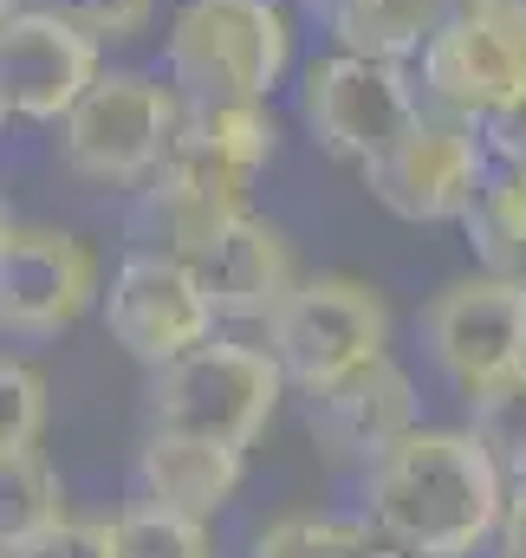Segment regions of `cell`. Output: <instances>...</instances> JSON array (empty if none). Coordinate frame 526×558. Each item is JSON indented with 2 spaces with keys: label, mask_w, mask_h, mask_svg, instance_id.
Instances as JSON below:
<instances>
[{
  "label": "cell",
  "mask_w": 526,
  "mask_h": 558,
  "mask_svg": "<svg viewBox=\"0 0 526 558\" xmlns=\"http://www.w3.org/2000/svg\"><path fill=\"white\" fill-rule=\"evenodd\" d=\"M7 234H13V221H7V208H0V247H7Z\"/></svg>",
  "instance_id": "obj_28"
},
{
  "label": "cell",
  "mask_w": 526,
  "mask_h": 558,
  "mask_svg": "<svg viewBox=\"0 0 526 558\" xmlns=\"http://www.w3.org/2000/svg\"><path fill=\"white\" fill-rule=\"evenodd\" d=\"M46 428V377L20 357H0V454L39 448Z\"/></svg>",
  "instance_id": "obj_23"
},
{
  "label": "cell",
  "mask_w": 526,
  "mask_h": 558,
  "mask_svg": "<svg viewBox=\"0 0 526 558\" xmlns=\"http://www.w3.org/2000/svg\"><path fill=\"white\" fill-rule=\"evenodd\" d=\"M98 39L52 7H13L0 20V105L26 124H59L98 78Z\"/></svg>",
  "instance_id": "obj_12"
},
{
  "label": "cell",
  "mask_w": 526,
  "mask_h": 558,
  "mask_svg": "<svg viewBox=\"0 0 526 558\" xmlns=\"http://www.w3.org/2000/svg\"><path fill=\"white\" fill-rule=\"evenodd\" d=\"M299 111L312 124V137L325 156H338L345 169L371 175L396 143L416 131L422 98L409 85V72L396 59H371V52H325L306 65L299 78Z\"/></svg>",
  "instance_id": "obj_7"
},
{
  "label": "cell",
  "mask_w": 526,
  "mask_h": 558,
  "mask_svg": "<svg viewBox=\"0 0 526 558\" xmlns=\"http://www.w3.org/2000/svg\"><path fill=\"white\" fill-rule=\"evenodd\" d=\"M481 137H488V156H494V162L526 169V98H514L507 111H494V118L481 124Z\"/></svg>",
  "instance_id": "obj_26"
},
{
  "label": "cell",
  "mask_w": 526,
  "mask_h": 558,
  "mask_svg": "<svg viewBox=\"0 0 526 558\" xmlns=\"http://www.w3.org/2000/svg\"><path fill=\"white\" fill-rule=\"evenodd\" d=\"M105 325H111V338L131 351L136 364L163 371L169 357H182V351L215 338V305H208L202 279L189 274V260L143 247L111 274Z\"/></svg>",
  "instance_id": "obj_11"
},
{
  "label": "cell",
  "mask_w": 526,
  "mask_h": 558,
  "mask_svg": "<svg viewBox=\"0 0 526 558\" xmlns=\"http://www.w3.org/2000/svg\"><path fill=\"white\" fill-rule=\"evenodd\" d=\"M488 175H494V156H488L481 124L449 118V111H422L416 131L396 143L364 182L396 221L435 228V221H462Z\"/></svg>",
  "instance_id": "obj_10"
},
{
  "label": "cell",
  "mask_w": 526,
  "mask_h": 558,
  "mask_svg": "<svg viewBox=\"0 0 526 558\" xmlns=\"http://www.w3.org/2000/svg\"><path fill=\"white\" fill-rule=\"evenodd\" d=\"M325 7H332V0H325Z\"/></svg>",
  "instance_id": "obj_33"
},
{
  "label": "cell",
  "mask_w": 526,
  "mask_h": 558,
  "mask_svg": "<svg viewBox=\"0 0 526 558\" xmlns=\"http://www.w3.org/2000/svg\"><path fill=\"white\" fill-rule=\"evenodd\" d=\"M254 558H391L371 520H338V513H292L254 539Z\"/></svg>",
  "instance_id": "obj_20"
},
{
  "label": "cell",
  "mask_w": 526,
  "mask_h": 558,
  "mask_svg": "<svg viewBox=\"0 0 526 558\" xmlns=\"http://www.w3.org/2000/svg\"><path fill=\"white\" fill-rule=\"evenodd\" d=\"M7 558H118V539H111V520H52Z\"/></svg>",
  "instance_id": "obj_25"
},
{
  "label": "cell",
  "mask_w": 526,
  "mask_h": 558,
  "mask_svg": "<svg viewBox=\"0 0 526 558\" xmlns=\"http://www.w3.org/2000/svg\"><path fill=\"white\" fill-rule=\"evenodd\" d=\"M0 131H7V105H0Z\"/></svg>",
  "instance_id": "obj_31"
},
{
  "label": "cell",
  "mask_w": 526,
  "mask_h": 558,
  "mask_svg": "<svg viewBox=\"0 0 526 558\" xmlns=\"http://www.w3.org/2000/svg\"><path fill=\"white\" fill-rule=\"evenodd\" d=\"M241 461L248 454L228 448V441L182 435V428H150V441L136 454V481H143V500L176 507L189 520H215L241 487Z\"/></svg>",
  "instance_id": "obj_16"
},
{
  "label": "cell",
  "mask_w": 526,
  "mask_h": 558,
  "mask_svg": "<svg viewBox=\"0 0 526 558\" xmlns=\"http://www.w3.org/2000/svg\"><path fill=\"white\" fill-rule=\"evenodd\" d=\"M364 500L378 539L403 558H468L501 533L507 474L475 428H409L364 468Z\"/></svg>",
  "instance_id": "obj_1"
},
{
  "label": "cell",
  "mask_w": 526,
  "mask_h": 558,
  "mask_svg": "<svg viewBox=\"0 0 526 558\" xmlns=\"http://www.w3.org/2000/svg\"><path fill=\"white\" fill-rule=\"evenodd\" d=\"M266 351L279 377L306 397L391 357V312L364 279H299L266 318Z\"/></svg>",
  "instance_id": "obj_5"
},
{
  "label": "cell",
  "mask_w": 526,
  "mask_h": 558,
  "mask_svg": "<svg viewBox=\"0 0 526 558\" xmlns=\"http://www.w3.org/2000/svg\"><path fill=\"white\" fill-rule=\"evenodd\" d=\"M279 397H286V377H279L266 344L208 338L150 377V428L208 435V441H228L248 454L273 422Z\"/></svg>",
  "instance_id": "obj_4"
},
{
  "label": "cell",
  "mask_w": 526,
  "mask_h": 558,
  "mask_svg": "<svg viewBox=\"0 0 526 558\" xmlns=\"http://www.w3.org/2000/svg\"><path fill=\"white\" fill-rule=\"evenodd\" d=\"M189 274L202 279L215 318H235V325H266V318L279 312V299L299 286L279 228L261 221L254 208L235 215L215 241H202V247L189 254Z\"/></svg>",
  "instance_id": "obj_14"
},
{
  "label": "cell",
  "mask_w": 526,
  "mask_h": 558,
  "mask_svg": "<svg viewBox=\"0 0 526 558\" xmlns=\"http://www.w3.org/2000/svg\"><path fill=\"white\" fill-rule=\"evenodd\" d=\"M52 13H65L79 33H92L98 46H118V39H136L156 13V0H46Z\"/></svg>",
  "instance_id": "obj_24"
},
{
  "label": "cell",
  "mask_w": 526,
  "mask_h": 558,
  "mask_svg": "<svg viewBox=\"0 0 526 558\" xmlns=\"http://www.w3.org/2000/svg\"><path fill=\"white\" fill-rule=\"evenodd\" d=\"M391 558H403V553H391Z\"/></svg>",
  "instance_id": "obj_32"
},
{
  "label": "cell",
  "mask_w": 526,
  "mask_h": 558,
  "mask_svg": "<svg viewBox=\"0 0 526 558\" xmlns=\"http://www.w3.org/2000/svg\"><path fill=\"white\" fill-rule=\"evenodd\" d=\"M429 357L435 371L475 403L501 384L526 377V286L521 279H501V274H475V279H455L429 318Z\"/></svg>",
  "instance_id": "obj_9"
},
{
  "label": "cell",
  "mask_w": 526,
  "mask_h": 558,
  "mask_svg": "<svg viewBox=\"0 0 526 558\" xmlns=\"http://www.w3.org/2000/svg\"><path fill=\"white\" fill-rule=\"evenodd\" d=\"M0 558H7V553H0Z\"/></svg>",
  "instance_id": "obj_34"
},
{
  "label": "cell",
  "mask_w": 526,
  "mask_h": 558,
  "mask_svg": "<svg viewBox=\"0 0 526 558\" xmlns=\"http://www.w3.org/2000/svg\"><path fill=\"white\" fill-rule=\"evenodd\" d=\"M111 539H118V558H208V520L143 500L111 520Z\"/></svg>",
  "instance_id": "obj_21"
},
{
  "label": "cell",
  "mask_w": 526,
  "mask_h": 558,
  "mask_svg": "<svg viewBox=\"0 0 526 558\" xmlns=\"http://www.w3.org/2000/svg\"><path fill=\"white\" fill-rule=\"evenodd\" d=\"M273 111L266 105H182L176 143L143 189V241L189 260L235 215H248L254 182L273 169Z\"/></svg>",
  "instance_id": "obj_2"
},
{
  "label": "cell",
  "mask_w": 526,
  "mask_h": 558,
  "mask_svg": "<svg viewBox=\"0 0 526 558\" xmlns=\"http://www.w3.org/2000/svg\"><path fill=\"white\" fill-rule=\"evenodd\" d=\"M416 428V384L409 371L378 357L351 377H338L332 390L312 397V435L338 454V461H378L384 448H396Z\"/></svg>",
  "instance_id": "obj_15"
},
{
  "label": "cell",
  "mask_w": 526,
  "mask_h": 558,
  "mask_svg": "<svg viewBox=\"0 0 526 558\" xmlns=\"http://www.w3.org/2000/svg\"><path fill=\"white\" fill-rule=\"evenodd\" d=\"M182 92L150 72H98L59 118V162L85 182H150L176 143Z\"/></svg>",
  "instance_id": "obj_6"
},
{
  "label": "cell",
  "mask_w": 526,
  "mask_h": 558,
  "mask_svg": "<svg viewBox=\"0 0 526 558\" xmlns=\"http://www.w3.org/2000/svg\"><path fill=\"white\" fill-rule=\"evenodd\" d=\"M462 221H468L481 274H501V279H521L526 286V169L501 162L481 182V195H475V208Z\"/></svg>",
  "instance_id": "obj_18"
},
{
  "label": "cell",
  "mask_w": 526,
  "mask_h": 558,
  "mask_svg": "<svg viewBox=\"0 0 526 558\" xmlns=\"http://www.w3.org/2000/svg\"><path fill=\"white\" fill-rule=\"evenodd\" d=\"M449 7H455V13H462V7H481V0H449Z\"/></svg>",
  "instance_id": "obj_29"
},
{
  "label": "cell",
  "mask_w": 526,
  "mask_h": 558,
  "mask_svg": "<svg viewBox=\"0 0 526 558\" xmlns=\"http://www.w3.org/2000/svg\"><path fill=\"white\" fill-rule=\"evenodd\" d=\"M514 98H526V0L462 7L422 46V105L488 124Z\"/></svg>",
  "instance_id": "obj_8"
},
{
  "label": "cell",
  "mask_w": 526,
  "mask_h": 558,
  "mask_svg": "<svg viewBox=\"0 0 526 558\" xmlns=\"http://www.w3.org/2000/svg\"><path fill=\"white\" fill-rule=\"evenodd\" d=\"M52 520H65V494L59 474L39 448L26 454H0V553H20L33 533H46Z\"/></svg>",
  "instance_id": "obj_19"
},
{
  "label": "cell",
  "mask_w": 526,
  "mask_h": 558,
  "mask_svg": "<svg viewBox=\"0 0 526 558\" xmlns=\"http://www.w3.org/2000/svg\"><path fill=\"white\" fill-rule=\"evenodd\" d=\"M7 13H13V0H0V20H7Z\"/></svg>",
  "instance_id": "obj_30"
},
{
  "label": "cell",
  "mask_w": 526,
  "mask_h": 558,
  "mask_svg": "<svg viewBox=\"0 0 526 558\" xmlns=\"http://www.w3.org/2000/svg\"><path fill=\"white\" fill-rule=\"evenodd\" d=\"M98 299V254L65 228H13L0 247V325L7 331H65Z\"/></svg>",
  "instance_id": "obj_13"
},
{
  "label": "cell",
  "mask_w": 526,
  "mask_h": 558,
  "mask_svg": "<svg viewBox=\"0 0 526 558\" xmlns=\"http://www.w3.org/2000/svg\"><path fill=\"white\" fill-rule=\"evenodd\" d=\"M468 428L481 435V448L494 454V468L507 481H526V377L475 397V422Z\"/></svg>",
  "instance_id": "obj_22"
},
{
  "label": "cell",
  "mask_w": 526,
  "mask_h": 558,
  "mask_svg": "<svg viewBox=\"0 0 526 558\" xmlns=\"http://www.w3.org/2000/svg\"><path fill=\"white\" fill-rule=\"evenodd\" d=\"M163 59L182 105H266L292 65V20L279 0H182Z\"/></svg>",
  "instance_id": "obj_3"
},
{
  "label": "cell",
  "mask_w": 526,
  "mask_h": 558,
  "mask_svg": "<svg viewBox=\"0 0 526 558\" xmlns=\"http://www.w3.org/2000/svg\"><path fill=\"white\" fill-rule=\"evenodd\" d=\"M332 33L345 52H371V59H422V46L455 20L449 0H332Z\"/></svg>",
  "instance_id": "obj_17"
},
{
  "label": "cell",
  "mask_w": 526,
  "mask_h": 558,
  "mask_svg": "<svg viewBox=\"0 0 526 558\" xmlns=\"http://www.w3.org/2000/svg\"><path fill=\"white\" fill-rule=\"evenodd\" d=\"M501 558H526V481L507 487V507H501Z\"/></svg>",
  "instance_id": "obj_27"
}]
</instances>
